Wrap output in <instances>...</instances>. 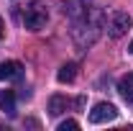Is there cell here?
<instances>
[{
	"mask_svg": "<svg viewBox=\"0 0 133 131\" xmlns=\"http://www.w3.org/2000/svg\"><path fill=\"white\" fill-rule=\"evenodd\" d=\"M3 33H5V26H3V18H0V39H3Z\"/></svg>",
	"mask_w": 133,
	"mask_h": 131,
	"instance_id": "7c38bea8",
	"label": "cell"
},
{
	"mask_svg": "<svg viewBox=\"0 0 133 131\" xmlns=\"http://www.w3.org/2000/svg\"><path fill=\"white\" fill-rule=\"evenodd\" d=\"M128 49H131V54H133V41H131V46H128Z\"/></svg>",
	"mask_w": 133,
	"mask_h": 131,
	"instance_id": "4fadbf2b",
	"label": "cell"
},
{
	"mask_svg": "<svg viewBox=\"0 0 133 131\" xmlns=\"http://www.w3.org/2000/svg\"><path fill=\"white\" fill-rule=\"evenodd\" d=\"M87 8H90V0H64L62 3V10H64V16L69 18H82L87 13Z\"/></svg>",
	"mask_w": 133,
	"mask_h": 131,
	"instance_id": "5b68a950",
	"label": "cell"
},
{
	"mask_svg": "<svg viewBox=\"0 0 133 131\" xmlns=\"http://www.w3.org/2000/svg\"><path fill=\"white\" fill-rule=\"evenodd\" d=\"M115 118H118V108L113 103H95L92 111H90L92 123H108V121H115Z\"/></svg>",
	"mask_w": 133,
	"mask_h": 131,
	"instance_id": "277c9868",
	"label": "cell"
},
{
	"mask_svg": "<svg viewBox=\"0 0 133 131\" xmlns=\"http://www.w3.org/2000/svg\"><path fill=\"white\" fill-rule=\"evenodd\" d=\"M23 75V64L10 59V62H0V82L3 80H21Z\"/></svg>",
	"mask_w": 133,
	"mask_h": 131,
	"instance_id": "8992f818",
	"label": "cell"
},
{
	"mask_svg": "<svg viewBox=\"0 0 133 131\" xmlns=\"http://www.w3.org/2000/svg\"><path fill=\"white\" fill-rule=\"evenodd\" d=\"M74 77H77V64H74V62L62 64L59 72H56V80H59V82H74Z\"/></svg>",
	"mask_w": 133,
	"mask_h": 131,
	"instance_id": "ba28073f",
	"label": "cell"
},
{
	"mask_svg": "<svg viewBox=\"0 0 133 131\" xmlns=\"http://www.w3.org/2000/svg\"><path fill=\"white\" fill-rule=\"evenodd\" d=\"M46 21H49V13H46V8H41L38 3H33L31 8H26V13H23V26H26L28 31H41V28L46 26Z\"/></svg>",
	"mask_w": 133,
	"mask_h": 131,
	"instance_id": "7a4b0ae2",
	"label": "cell"
},
{
	"mask_svg": "<svg viewBox=\"0 0 133 131\" xmlns=\"http://www.w3.org/2000/svg\"><path fill=\"white\" fill-rule=\"evenodd\" d=\"M118 93L123 95L125 103H133V72L123 75V77L118 80Z\"/></svg>",
	"mask_w": 133,
	"mask_h": 131,
	"instance_id": "52a82bcc",
	"label": "cell"
},
{
	"mask_svg": "<svg viewBox=\"0 0 133 131\" xmlns=\"http://www.w3.org/2000/svg\"><path fill=\"white\" fill-rule=\"evenodd\" d=\"M0 111H5V113L16 111V93L13 90H0Z\"/></svg>",
	"mask_w": 133,
	"mask_h": 131,
	"instance_id": "9c48e42d",
	"label": "cell"
},
{
	"mask_svg": "<svg viewBox=\"0 0 133 131\" xmlns=\"http://www.w3.org/2000/svg\"><path fill=\"white\" fill-rule=\"evenodd\" d=\"M72 129H79V123H77L74 118H66V121L59 123V131H72Z\"/></svg>",
	"mask_w": 133,
	"mask_h": 131,
	"instance_id": "8fae6325",
	"label": "cell"
},
{
	"mask_svg": "<svg viewBox=\"0 0 133 131\" xmlns=\"http://www.w3.org/2000/svg\"><path fill=\"white\" fill-rule=\"evenodd\" d=\"M131 26H133V18L125 10H115L110 16V21H108V33H110V39H120V36L128 33Z\"/></svg>",
	"mask_w": 133,
	"mask_h": 131,
	"instance_id": "3957f363",
	"label": "cell"
},
{
	"mask_svg": "<svg viewBox=\"0 0 133 131\" xmlns=\"http://www.w3.org/2000/svg\"><path fill=\"white\" fill-rule=\"evenodd\" d=\"M105 18H102V10L100 8H87V13L82 18H77L74 28H72V39L79 49H90L100 36V28H102Z\"/></svg>",
	"mask_w": 133,
	"mask_h": 131,
	"instance_id": "6da1fadb",
	"label": "cell"
},
{
	"mask_svg": "<svg viewBox=\"0 0 133 131\" xmlns=\"http://www.w3.org/2000/svg\"><path fill=\"white\" fill-rule=\"evenodd\" d=\"M66 105H69V103H66L64 95H51L49 98V113L51 116H62L66 111Z\"/></svg>",
	"mask_w": 133,
	"mask_h": 131,
	"instance_id": "30bf717a",
	"label": "cell"
}]
</instances>
